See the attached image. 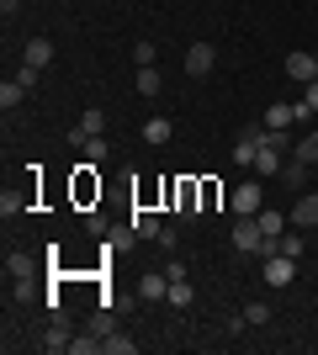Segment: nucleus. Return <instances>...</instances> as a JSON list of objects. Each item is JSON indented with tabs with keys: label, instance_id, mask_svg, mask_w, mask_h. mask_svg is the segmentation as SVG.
I'll return each instance as SVG.
<instances>
[{
	"label": "nucleus",
	"instance_id": "17",
	"mask_svg": "<svg viewBox=\"0 0 318 355\" xmlns=\"http://www.w3.org/2000/svg\"><path fill=\"white\" fill-rule=\"evenodd\" d=\"M292 154H297L303 164H318V128H313V133H303V138H297V148H292Z\"/></svg>",
	"mask_w": 318,
	"mask_h": 355
},
{
	"label": "nucleus",
	"instance_id": "9",
	"mask_svg": "<svg viewBox=\"0 0 318 355\" xmlns=\"http://www.w3.org/2000/svg\"><path fill=\"white\" fill-rule=\"evenodd\" d=\"M101 128H106V117H101V112L91 106V112H85V117L75 122V133H69V144H85V138H96Z\"/></svg>",
	"mask_w": 318,
	"mask_h": 355
},
{
	"label": "nucleus",
	"instance_id": "20",
	"mask_svg": "<svg viewBox=\"0 0 318 355\" xmlns=\"http://www.w3.org/2000/svg\"><path fill=\"white\" fill-rule=\"evenodd\" d=\"M21 96H27V85H21V80H6V85H0V106H6V112H11V106H21Z\"/></svg>",
	"mask_w": 318,
	"mask_h": 355
},
{
	"label": "nucleus",
	"instance_id": "28",
	"mask_svg": "<svg viewBox=\"0 0 318 355\" xmlns=\"http://www.w3.org/2000/svg\"><path fill=\"white\" fill-rule=\"evenodd\" d=\"M37 74H43V69H32V64H21V69H16V80H21V85L32 90V85H37Z\"/></svg>",
	"mask_w": 318,
	"mask_h": 355
},
{
	"label": "nucleus",
	"instance_id": "25",
	"mask_svg": "<svg viewBox=\"0 0 318 355\" xmlns=\"http://www.w3.org/2000/svg\"><path fill=\"white\" fill-rule=\"evenodd\" d=\"M101 340H106V334H96V329H91L85 340H69V350H75V355H96V350H101Z\"/></svg>",
	"mask_w": 318,
	"mask_h": 355
},
{
	"label": "nucleus",
	"instance_id": "4",
	"mask_svg": "<svg viewBox=\"0 0 318 355\" xmlns=\"http://www.w3.org/2000/svg\"><path fill=\"white\" fill-rule=\"evenodd\" d=\"M292 276H297L292 254H265V286H292Z\"/></svg>",
	"mask_w": 318,
	"mask_h": 355
},
{
	"label": "nucleus",
	"instance_id": "32",
	"mask_svg": "<svg viewBox=\"0 0 318 355\" xmlns=\"http://www.w3.org/2000/svg\"><path fill=\"white\" fill-rule=\"evenodd\" d=\"M303 101H308V106H313V112H318V80H313V85L303 90Z\"/></svg>",
	"mask_w": 318,
	"mask_h": 355
},
{
	"label": "nucleus",
	"instance_id": "19",
	"mask_svg": "<svg viewBox=\"0 0 318 355\" xmlns=\"http://www.w3.org/2000/svg\"><path fill=\"white\" fill-rule=\"evenodd\" d=\"M287 223H292V218H281V212H271V207L260 212V228H265V239H281V234H287Z\"/></svg>",
	"mask_w": 318,
	"mask_h": 355
},
{
	"label": "nucleus",
	"instance_id": "21",
	"mask_svg": "<svg viewBox=\"0 0 318 355\" xmlns=\"http://www.w3.org/2000/svg\"><path fill=\"white\" fill-rule=\"evenodd\" d=\"M191 297H197V292H191V282H170L165 302H170V308H191Z\"/></svg>",
	"mask_w": 318,
	"mask_h": 355
},
{
	"label": "nucleus",
	"instance_id": "6",
	"mask_svg": "<svg viewBox=\"0 0 318 355\" xmlns=\"http://www.w3.org/2000/svg\"><path fill=\"white\" fill-rule=\"evenodd\" d=\"M287 218H292V228H303V234H308V228H318V191H303Z\"/></svg>",
	"mask_w": 318,
	"mask_h": 355
},
{
	"label": "nucleus",
	"instance_id": "15",
	"mask_svg": "<svg viewBox=\"0 0 318 355\" xmlns=\"http://www.w3.org/2000/svg\"><path fill=\"white\" fill-rule=\"evenodd\" d=\"M281 180H287L292 191H303V186H308V164L297 159V154H292V164H281Z\"/></svg>",
	"mask_w": 318,
	"mask_h": 355
},
{
	"label": "nucleus",
	"instance_id": "1",
	"mask_svg": "<svg viewBox=\"0 0 318 355\" xmlns=\"http://www.w3.org/2000/svg\"><path fill=\"white\" fill-rule=\"evenodd\" d=\"M260 244H265L260 218H239V223H233V250H239V254H260Z\"/></svg>",
	"mask_w": 318,
	"mask_h": 355
},
{
	"label": "nucleus",
	"instance_id": "23",
	"mask_svg": "<svg viewBox=\"0 0 318 355\" xmlns=\"http://www.w3.org/2000/svg\"><path fill=\"white\" fill-rule=\"evenodd\" d=\"M292 122H297V117H292V106H281V101L265 112V128H292Z\"/></svg>",
	"mask_w": 318,
	"mask_h": 355
},
{
	"label": "nucleus",
	"instance_id": "13",
	"mask_svg": "<svg viewBox=\"0 0 318 355\" xmlns=\"http://www.w3.org/2000/svg\"><path fill=\"white\" fill-rule=\"evenodd\" d=\"M170 133H175V122H170V117H149V122H143V138H149V144H170Z\"/></svg>",
	"mask_w": 318,
	"mask_h": 355
},
{
	"label": "nucleus",
	"instance_id": "24",
	"mask_svg": "<svg viewBox=\"0 0 318 355\" xmlns=\"http://www.w3.org/2000/svg\"><path fill=\"white\" fill-rule=\"evenodd\" d=\"M101 350H112V355H133L138 345H133V340H122L117 329H112V334H106V340H101Z\"/></svg>",
	"mask_w": 318,
	"mask_h": 355
},
{
	"label": "nucleus",
	"instance_id": "16",
	"mask_svg": "<svg viewBox=\"0 0 318 355\" xmlns=\"http://www.w3.org/2000/svg\"><path fill=\"white\" fill-rule=\"evenodd\" d=\"M6 270H11L16 282H27L32 270H37V260H32V254H6Z\"/></svg>",
	"mask_w": 318,
	"mask_h": 355
},
{
	"label": "nucleus",
	"instance_id": "26",
	"mask_svg": "<svg viewBox=\"0 0 318 355\" xmlns=\"http://www.w3.org/2000/svg\"><path fill=\"white\" fill-rule=\"evenodd\" d=\"M48 350H69V329L53 318V329H48Z\"/></svg>",
	"mask_w": 318,
	"mask_h": 355
},
{
	"label": "nucleus",
	"instance_id": "14",
	"mask_svg": "<svg viewBox=\"0 0 318 355\" xmlns=\"http://www.w3.org/2000/svg\"><path fill=\"white\" fill-rule=\"evenodd\" d=\"M159 90H165L159 69H154V64H143V69H138V96H159Z\"/></svg>",
	"mask_w": 318,
	"mask_h": 355
},
{
	"label": "nucleus",
	"instance_id": "7",
	"mask_svg": "<svg viewBox=\"0 0 318 355\" xmlns=\"http://www.w3.org/2000/svg\"><path fill=\"white\" fill-rule=\"evenodd\" d=\"M260 144H265V128H244V138H239V148H233V159H239V164H255V154H260Z\"/></svg>",
	"mask_w": 318,
	"mask_h": 355
},
{
	"label": "nucleus",
	"instance_id": "8",
	"mask_svg": "<svg viewBox=\"0 0 318 355\" xmlns=\"http://www.w3.org/2000/svg\"><path fill=\"white\" fill-rule=\"evenodd\" d=\"M138 297H143V302H165L170 297V276L165 270H159V276H143V282H138Z\"/></svg>",
	"mask_w": 318,
	"mask_h": 355
},
{
	"label": "nucleus",
	"instance_id": "18",
	"mask_svg": "<svg viewBox=\"0 0 318 355\" xmlns=\"http://www.w3.org/2000/svg\"><path fill=\"white\" fill-rule=\"evenodd\" d=\"M255 170H265V175H281V154H276L271 144H260V154H255Z\"/></svg>",
	"mask_w": 318,
	"mask_h": 355
},
{
	"label": "nucleus",
	"instance_id": "30",
	"mask_svg": "<svg viewBox=\"0 0 318 355\" xmlns=\"http://www.w3.org/2000/svg\"><path fill=\"white\" fill-rule=\"evenodd\" d=\"M133 59H138V69H143V64H154V43H138V48H133Z\"/></svg>",
	"mask_w": 318,
	"mask_h": 355
},
{
	"label": "nucleus",
	"instance_id": "31",
	"mask_svg": "<svg viewBox=\"0 0 318 355\" xmlns=\"http://www.w3.org/2000/svg\"><path fill=\"white\" fill-rule=\"evenodd\" d=\"M16 11H21V0H0V16H6V21H11Z\"/></svg>",
	"mask_w": 318,
	"mask_h": 355
},
{
	"label": "nucleus",
	"instance_id": "5",
	"mask_svg": "<svg viewBox=\"0 0 318 355\" xmlns=\"http://www.w3.org/2000/svg\"><path fill=\"white\" fill-rule=\"evenodd\" d=\"M287 74H292V80H303V85H313V80H318V53H308V48L287 53Z\"/></svg>",
	"mask_w": 318,
	"mask_h": 355
},
{
	"label": "nucleus",
	"instance_id": "29",
	"mask_svg": "<svg viewBox=\"0 0 318 355\" xmlns=\"http://www.w3.org/2000/svg\"><path fill=\"white\" fill-rule=\"evenodd\" d=\"M91 329H96V334H112V313L101 308V313H96V318H91Z\"/></svg>",
	"mask_w": 318,
	"mask_h": 355
},
{
	"label": "nucleus",
	"instance_id": "2",
	"mask_svg": "<svg viewBox=\"0 0 318 355\" xmlns=\"http://www.w3.org/2000/svg\"><path fill=\"white\" fill-rule=\"evenodd\" d=\"M228 202H233V212H239V218H260V207H265V191H260L255 180H244V186L228 196Z\"/></svg>",
	"mask_w": 318,
	"mask_h": 355
},
{
	"label": "nucleus",
	"instance_id": "33",
	"mask_svg": "<svg viewBox=\"0 0 318 355\" xmlns=\"http://www.w3.org/2000/svg\"><path fill=\"white\" fill-rule=\"evenodd\" d=\"M313 53H318V48H313Z\"/></svg>",
	"mask_w": 318,
	"mask_h": 355
},
{
	"label": "nucleus",
	"instance_id": "12",
	"mask_svg": "<svg viewBox=\"0 0 318 355\" xmlns=\"http://www.w3.org/2000/svg\"><path fill=\"white\" fill-rule=\"evenodd\" d=\"M175 207H181V218H202L197 212V180H181V186H175Z\"/></svg>",
	"mask_w": 318,
	"mask_h": 355
},
{
	"label": "nucleus",
	"instance_id": "22",
	"mask_svg": "<svg viewBox=\"0 0 318 355\" xmlns=\"http://www.w3.org/2000/svg\"><path fill=\"white\" fill-rule=\"evenodd\" d=\"M80 148H85V159H91V164H101L106 154H112V144H106L101 133H96V138H85V144H80Z\"/></svg>",
	"mask_w": 318,
	"mask_h": 355
},
{
	"label": "nucleus",
	"instance_id": "10",
	"mask_svg": "<svg viewBox=\"0 0 318 355\" xmlns=\"http://www.w3.org/2000/svg\"><path fill=\"white\" fill-rule=\"evenodd\" d=\"M21 59H27L32 69H48V64H53V43H48V37H32V43H27V53H21Z\"/></svg>",
	"mask_w": 318,
	"mask_h": 355
},
{
	"label": "nucleus",
	"instance_id": "3",
	"mask_svg": "<svg viewBox=\"0 0 318 355\" xmlns=\"http://www.w3.org/2000/svg\"><path fill=\"white\" fill-rule=\"evenodd\" d=\"M212 64H218V48H212V43H191V48H186V74H191V80L212 74Z\"/></svg>",
	"mask_w": 318,
	"mask_h": 355
},
{
	"label": "nucleus",
	"instance_id": "27",
	"mask_svg": "<svg viewBox=\"0 0 318 355\" xmlns=\"http://www.w3.org/2000/svg\"><path fill=\"white\" fill-rule=\"evenodd\" d=\"M244 318H249V324H265V318H271V302H249V308H244Z\"/></svg>",
	"mask_w": 318,
	"mask_h": 355
},
{
	"label": "nucleus",
	"instance_id": "11",
	"mask_svg": "<svg viewBox=\"0 0 318 355\" xmlns=\"http://www.w3.org/2000/svg\"><path fill=\"white\" fill-rule=\"evenodd\" d=\"M127 228H133V239H159V234H165V223L154 218V212H133Z\"/></svg>",
	"mask_w": 318,
	"mask_h": 355
}]
</instances>
